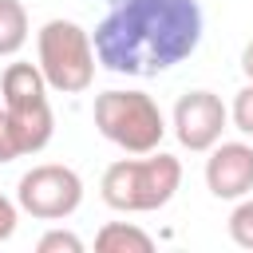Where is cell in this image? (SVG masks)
I'll return each instance as SVG.
<instances>
[{"label":"cell","instance_id":"cell-4","mask_svg":"<svg viewBox=\"0 0 253 253\" xmlns=\"http://www.w3.org/2000/svg\"><path fill=\"white\" fill-rule=\"evenodd\" d=\"M36 59L47 87L59 95H79L95 83V63H99L95 40L75 20H63V16L47 20L36 32Z\"/></svg>","mask_w":253,"mask_h":253},{"label":"cell","instance_id":"cell-3","mask_svg":"<svg viewBox=\"0 0 253 253\" xmlns=\"http://www.w3.org/2000/svg\"><path fill=\"white\" fill-rule=\"evenodd\" d=\"M47 79L40 71V63H8L4 75H0V99H4V123H8V134L16 142V154H40L47 142H51V130H55V115H51V103H47Z\"/></svg>","mask_w":253,"mask_h":253},{"label":"cell","instance_id":"cell-2","mask_svg":"<svg viewBox=\"0 0 253 253\" xmlns=\"http://www.w3.org/2000/svg\"><path fill=\"white\" fill-rule=\"evenodd\" d=\"M182 186V162L166 150H150L142 158H119L103 170L99 194L119 213H150L162 210Z\"/></svg>","mask_w":253,"mask_h":253},{"label":"cell","instance_id":"cell-13","mask_svg":"<svg viewBox=\"0 0 253 253\" xmlns=\"http://www.w3.org/2000/svg\"><path fill=\"white\" fill-rule=\"evenodd\" d=\"M229 123L245 134V138H253V83H245L237 95H233V107H229Z\"/></svg>","mask_w":253,"mask_h":253},{"label":"cell","instance_id":"cell-12","mask_svg":"<svg viewBox=\"0 0 253 253\" xmlns=\"http://www.w3.org/2000/svg\"><path fill=\"white\" fill-rule=\"evenodd\" d=\"M36 249H40V253H83V237H79L75 229L55 225V229H47V233L36 241Z\"/></svg>","mask_w":253,"mask_h":253},{"label":"cell","instance_id":"cell-7","mask_svg":"<svg viewBox=\"0 0 253 253\" xmlns=\"http://www.w3.org/2000/svg\"><path fill=\"white\" fill-rule=\"evenodd\" d=\"M170 126H174V138H178L186 150L206 154L210 146L221 142V130L229 126V107H225L221 95H213V91H186V95H178V103H174Z\"/></svg>","mask_w":253,"mask_h":253},{"label":"cell","instance_id":"cell-11","mask_svg":"<svg viewBox=\"0 0 253 253\" xmlns=\"http://www.w3.org/2000/svg\"><path fill=\"white\" fill-rule=\"evenodd\" d=\"M229 237H233V245L253 249V198H249V194L237 198V206H233V213H229Z\"/></svg>","mask_w":253,"mask_h":253},{"label":"cell","instance_id":"cell-16","mask_svg":"<svg viewBox=\"0 0 253 253\" xmlns=\"http://www.w3.org/2000/svg\"><path fill=\"white\" fill-rule=\"evenodd\" d=\"M241 71H245V79L253 83V40L241 47Z\"/></svg>","mask_w":253,"mask_h":253},{"label":"cell","instance_id":"cell-10","mask_svg":"<svg viewBox=\"0 0 253 253\" xmlns=\"http://www.w3.org/2000/svg\"><path fill=\"white\" fill-rule=\"evenodd\" d=\"M28 43V8L20 0H0V59H12Z\"/></svg>","mask_w":253,"mask_h":253},{"label":"cell","instance_id":"cell-6","mask_svg":"<svg viewBox=\"0 0 253 253\" xmlns=\"http://www.w3.org/2000/svg\"><path fill=\"white\" fill-rule=\"evenodd\" d=\"M16 202L36 221H63L83 202V178L63 162H40L16 182Z\"/></svg>","mask_w":253,"mask_h":253},{"label":"cell","instance_id":"cell-1","mask_svg":"<svg viewBox=\"0 0 253 253\" xmlns=\"http://www.w3.org/2000/svg\"><path fill=\"white\" fill-rule=\"evenodd\" d=\"M206 32L198 0H111L107 16L95 24L99 67L115 75H162L186 63Z\"/></svg>","mask_w":253,"mask_h":253},{"label":"cell","instance_id":"cell-9","mask_svg":"<svg viewBox=\"0 0 253 253\" xmlns=\"http://www.w3.org/2000/svg\"><path fill=\"white\" fill-rule=\"evenodd\" d=\"M95 249L99 253H150L154 237L146 229H138L134 221H107L95 233Z\"/></svg>","mask_w":253,"mask_h":253},{"label":"cell","instance_id":"cell-5","mask_svg":"<svg viewBox=\"0 0 253 253\" xmlns=\"http://www.w3.org/2000/svg\"><path fill=\"white\" fill-rule=\"evenodd\" d=\"M95 130L126 154H150L166 138V115L146 91L95 95Z\"/></svg>","mask_w":253,"mask_h":253},{"label":"cell","instance_id":"cell-15","mask_svg":"<svg viewBox=\"0 0 253 253\" xmlns=\"http://www.w3.org/2000/svg\"><path fill=\"white\" fill-rule=\"evenodd\" d=\"M12 158H20V154H16V142H12V134H8V123H4V99H0V162H12Z\"/></svg>","mask_w":253,"mask_h":253},{"label":"cell","instance_id":"cell-14","mask_svg":"<svg viewBox=\"0 0 253 253\" xmlns=\"http://www.w3.org/2000/svg\"><path fill=\"white\" fill-rule=\"evenodd\" d=\"M16 221H20V202H12V198L0 194V245L16 233Z\"/></svg>","mask_w":253,"mask_h":253},{"label":"cell","instance_id":"cell-8","mask_svg":"<svg viewBox=\"0 0 253 253\" xmlns=\"http://www.w3.org/2000/svg\"><path fill=\"white\" fill-rule=\"evenodd\" d=\"M206 190L217 202H237L253 190V146L249 142H217L206 150Z\"/></svg>","mask_w":253,"mask_h":253}]
</instances>
